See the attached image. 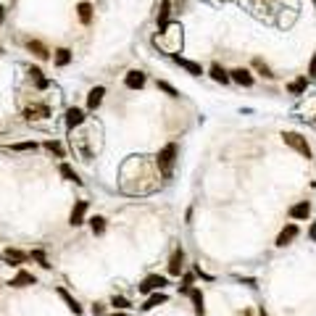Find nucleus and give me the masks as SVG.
Masks as SVG:
<instances>
[{"label":"nucleus","mask_w":316,"mask_h":316,"mask_svg":"<svg viewBox=\"0 0 316 316\" xmlns=\"http://www.w3.org/2000/svg\"><path fill=\"white\" fill-rule=\"evenodd\" d=\"M174 161H177V142H169V145H164L161 150H158V155H155V166H158V171H161L164 179H171Z\"/></svg>","instance_id":"f257e3e1"},{"label":"nucleus","mask_w":316,"mask_h":316,"mask_svg":"<svg viewBox=\"0 0 316 316\" xmlns=\"http://www.w3.org/2000/svg\"><path fill=\"white\" fill-rule=\"evenodd\" d=\"M282 140H284V145H290L295 153H300L303 158H311V145H308V140H306L303 135H298V132H284Z\"/></svg>","instance_id":"f03ea898"},{"label":"nucleus","mask_w":316,"mask_h":316,"mask_svg":"<svg viewBox=\"0 0 316 316\" xmlns=\"http://www.w3.org/2000/svg\"><path fill=\"white\" fill-rule=\"evenodd\" d=\"M166 287V277H161V274H150V277H145L140 282V293H158V290H164Z\"/></svg>","instance_id":"7ed1b4c3"},{"label":"nucleus","mask_w":316,"mask_h":316,"mask_svg":"<svg viewBox=\"0 0 316 316\" xmlns=\"http://www.w3.org/2000/svg\"><path fill=\"white\" fill-rule=\"evenodd\" d=\"M85 214H87V200H76L74 208H71V216H69V224L71 227L85 224Z\"/></svg>","instance_id":"20e7f679"},{"label":"nucleus","mask_w":316,"mask_h":316,"mask_svg":"<svg viewBox=\"0 0 316 316\" xmlns=\"http://www.w3.org/2000/svg\"><path fill=\"white\" fill-rule=\"evenodd\" d=\"M300 234V229H298V224H287L279 234H277V248H284V245H290L295 237Z\"/></svg>","instance_id":"39448f33"},{"label":"nucleus","mask_w":316,"mask_h":316,"mask_svg":"<svg viewBox=\"0 0 316 316\" xmlns=\"http://www.w3.org/2000/svg\"><path fill=\"white\" fill-rule=\"evenodd\" d=\"M182 261H185V250L177 248V250L171 253V258H169V274H171V277H179V274H182V266H185Z\"/></svg>","instance_id":"423d86ee"},{"label":"nucleus","mask_w":316,"mask_h":316,"mask_svg":"<svg viewBox=\"0 0 316 316\" xmlns=\"http://www.w3.org/2000/svg\"><path fill=\"white\" fill-rule=\"evenodd\" d=\"M50 116V108L47 106H29L24 108V119L27 121H40V119H47Z\"/></svg>","instance_id":"0eeeda50"},{"label":"nucleus","mask_w":316,"mask_h":316,"mask_svg":"<svg viewBox=\"0 0 316 316\" xmlns=\"http://www.w3.org/2000/svg\"><path fill=\"white\" fill-rule=\"evenodd\" d=\"M124 85L129 87V90H140L142 85H145V74H142V71H137V69L126 71V76H124Z\"/></svg>","instance_id":"6e6552de"},{"label":"nucleus","mask_w":316,"mask_h":316,"mask_svg":"<svg viewBox=\"0 0 316 316\" xmlns=\"http://www.w3.org/2000/svg\"><path fill=\"white\" fill-rule=\"evenodd\" d=\"M85 124V111L82 108H69L66 111V126L74 129V126H82Z\"/></svg>","instance_id":"1a4fd4ad"},{"label":"nucleus","mask_w":316,"mask_h":316,"mask_svg":"<svg viewBox=\"0 0 316 316\" xmlns=\"http://www.w3.org/2000/svg\"><path fill=\"white\" fill-rule=\"evenodd\" d=\"M27 47H29V50L35 53L40 61H47V58H50V50H47V45L40 42V40H27Z\"/></svg>","instance_id":"9d476101"},{"label":"nucleus","mask_w":316,"mask_h":316,"mask_svg":"<svg viewBox=\"0 0 316 316\" xmlns=\"http://www.w3.org/2000/svg\"><path fill=\"white\" fill-rule=\"evenodd\" d=\"M171 58H174V63H179V66H182L185 71H190L193 76H200V74H203L200 63H195V61H187V58H182V56H171Z\"/></svg>","instance_id":"9b49d317"},{"label":"nucleus","mask_w":316,"mask_h":316,"mask_svg":"<svg viewBox=\"0 0 316 316\" xmlns=\"http://www.w3.org/2000/svg\"><path fill=\"white\" fill-rule=\"evenodd\" d=\"M229 79H232V82H237V85H243V87H250V85H253V76H250L248 69H234V71H229Z\"/></svg>","instance_id":"f8f14e48"},{"label":"nucleus","mask_w":316,"mask_h":316,"mask_svg":"<svg viewBox=\"0 0 316 316\" xmlns=\"http://www.w3.org/2000/svg\"><path fill=\"white\" fill-rule=\"evenodd\" d=\"M103 95H106V87H100V85H98V87H92L90 95H87V108H90V111L98 108V106L103 103Z\"/></svg>","instance_id":"ddd939ff"},{"label":"nucleus","mask_w":316,"mask_h":316,"mask_svg":"<svg viewBox=\"0 0 316 316\" xmlns=\"http://www.w3.org/2000/svg\"><path fill=\"white\" fill-rule=\"evenodd\" d=\"M35 282H37L35 274H29V272H24V269H21V272L11 279V287H29V284H35Z\"/></svg>","instance_id":"4468645a"},{"label":"nucleus","mask_w":316,"mask_h":316,"mask_svg":"<svg viewBox=\"0 0 316 316\" xmlns=\"http://www.w3.org/2000/svg\"><path fill=\"white\" fill-rule=\"evenodd\" d=\"M3 258H6L8 264H13V266H19V264H24V261L29 258V253H24V250H16V248H8V250L3 253Z\"/></svg>","instance_id":"2eb2a0df"},{"label":"nucleus","mask_w":316,"mask_h":316,"mask_svg":"<svg viewBox=\"0 0 316 316\" xmlns=\"http://www.w3.org/2000/svg\"><path fill=\"white\" fill-rule=\"evenodd\" d=\"M308 214H311V203L308 200H300V203L290 205V216L293 219H308Z\"/></svg>","instance_id":"dca6fc26"},{"label":"nucleus","mask_w":316,"mask_h":316,"mask_svg":"<svg viewBox=\"0 0 316 316\" xmlns=\"http://www.w3.org/2000/svg\"><path fill=\"white\" fill-rule=\"evenodd\" d=\"M187 295H190V300H193V306H195V313H198V316H203V313H205V306H203V293H200L198 287H190V290H187Z\"/></svg>","instance_id":"f3484780"},{"label":"nucleus","mask_w":316,"mask_h":316,"mask_svg":"<svg viewBox=\"0 0 316 316\" xmlns=\"http://www.w3.org/2000/svg\"><path fill=\"white\" fill-rule=\"evenodd\" d=\"M169 13H171V3H169V0H164L161 11H158V29H161V32L169 29Z\"/></svg>","instance_id":"a211bd4d"},{"label":"nucleus","mask_w":316,"mask_h":316,"mask_svg":"<svg viewBox=\"0 0 316 316\" xmlns=\"http://www.w3.org/2000/svg\"><path fill=\"white\" fill-rule=\"evenodd\" d=\"M58 295L63 298V303H66V306H69V311H74L76 316H82V313H85V308H82V306H79V303H76V300H74V298H71V295H69L66 290H63V287H58Z\"/></svg>","instance_id":"6ab92c4d"},{"label":"nucleus","mask_w":316,"mask_h":316,"mask_svg":"<svg viewBox=\"0 0 316 316\" xmlns=\"http://www.w3.org/2000/svg\"><path fill=\"white\" fill-rule=\"evenodd\" d=\"M76 16L82 24H90L92 21V3H79L76 6Z\"/></svg>","instance_id":"aec40b11"},{"label":"nucleus","mask_w":316,"mask_h":316,"mask_svg":"<svg viewBox=\"0 0 316 316\" xmlns=\"http://www.w3.org/2000/svg\"><path fill=\"white\" fill-rule=\"evenodd\" d=\"M161 303H166V295L164 293H153L148 300H145V303H142L140 308L142 311H150V308H155V306H161Z\"/></svg>","instance_id":"412c9836"},{"label":"nucleus","mask_w":316,"mask_h":316,"mask_svg":"<svg viewBox=\"0 0 316 316\" xmlns=\"http://www.w3.org/2000/svg\"><path fill=\"white\" fill-rule=\"evenodd\" d=\"M58 171H61V177L66 179V182H74V185H79V182H82V179L76 177V171H74L69 164H61V166H58Z\"/></svg>","instance_id":"4be33fe9"},{"label":"nucleus","mask_w":316,"mask_h":316,"mask_svg":"<svg viewBox=\"0 0 316 316\" xmlns=\"http://www.w3.org/2000/svg\"><path fill=\"white\" fill-rule=\"evenodd\" d=\"M71 63V50L69 47H58L56 50V66H69Z\"/></svg>","instance_id":"5701e85b"},{"label":"nucleus","mask_w":316,"mask_h":316,"mask_svg":"<svg viewBox=\"0 0 316 316\" xmlns=\"http://www.w3.org/2000/svg\"><path fill=\"white\" fill-rule=\"evenodd\" d=\"M211 79H214V82H221V85H227V82H229V74H227L224 69H221L219 63H214V66H211Z\"/></svg>","instance_id":"b1692460"},{"label":"nucleus","mask_w":316,"mask_h":316,"mask_svg":"<svg viewBox=\"0 0 316 316\" xmlns=\"http://www.w3.org/2000/svg\"><path fill=\"white\" fill-rule=\"evenodd\" d=\"M306 87H308V79H306V76H300V79H295V82H290V85H287V90H290L293 95H300Z\"/></svg>","instance_id":"393cba45"},{"label":"nucleus","mask_w":316,"mask_h":316,"mask_svg":"<svg viewBox=\"0 0 316 316\" xmlns=\"http://www.w3.org/2000/svg\"><path fill=\"white\" fill-rule=\"evenodd\" d=\"M90 227H92V234H103L106 232V219L103 216H92L90 219Z\"/></svg>","instance_id":"a878e982"},{"label":"nucleus","mask_w":316,"mask_h":316,"mask_svg":"<svg viewBox=\"0 0 316 316\" xmlns=\"http://www.w3.org/2000/svg\"><path fill=\"white\" fill-rule=\"evenodd\" d=\"M253 66H256V69H258V71H261V74L266 76V79H274V74H272V69H269V66H266V63H264L261 58H253Z\"/></svg>","instance_id":"bb28decb"},{"label":"nucleus","mask_w":316,"mask_h":316,"mask_svg":"<svg viewBox=\"0 0 316 316\" xmlns=\"http://www.w3.org/2000/svg\"><path fill=\"white\" fill-rule=\"evenodd\" d=\"M45 148L50 150V153H56L58 158H63V145L61 142H56V140H50V142H45Z\"/></svg>","instance_id":"cd10ccee"},{"label":"nucleus","mask_w":316,"mask_h":316,"mask_svg":"<svg viewBox=\"0 0 316 316\" xmlns=\"http://www.w3.org/2000/svg\"><path fill=\"white\" fill-rule=\"evenodd\" d=\"M111 306H114V308H129V300L121 298V295H114V298H111Z\"/></svg>","instance_id":"c85d7f7f"},{"label":"nucleus","mask_w":316,"mask_h":316,"mask_svg":"<svg viewBox=\"0 0 316 316\" xmlns=\"http://www.w3.org/2000/svg\"><path fill=\"white\" fill-rule=\"evenodd\" d=\"M158 90H164V92H169L171 95V98H179V90H174L169 82H164V79H161V82H158Z\"/></svg>","instance_id":"c756f323"},{"label":"nucleus","mask_w":316,"mask_h":316,"mask_svg":"<svg viewBox=\"0 0 316 316\" xmlns=\"http://www.w3.org/2000/svg\"><path fill=\"white\" fill-rule=\"evenodd\" d=\"M32 258H37L42 269H50V264H47V258H45V253H42V250H32Z\"/></svg>","instance_id":"7c9ffc66"},{"label":"nucleus","mask_w":316,"mask_h":316,"mask_svg":"<svg viewBox=\"0 0 316 316\" xmlns=\"http://www.w3.org/2000/svg\"><path fill=\"white\" fill-rule=\"evenodd\" d=\"M37 142H19V145H13V150H35Z\"/></svg>","instance_id":"2f4dec72"},{"label":"nucleus","mask_w":316,"mask_h":316,"mask_svg":"<svg viewBox=\"0 0 316 316\" xmlns=\"http://www.w3.org/2000/svg\"><path fill=\"white\" fill-rule=\"evenodd\" d=\"M29 74H32V76H35V79H37V82H42V71H40L37 66H32V69H29Z\"/></svg>","instance_id":"473e14b6"},{"label":"nucleus","mask_w":316,"mask_h":316,"mask_svg":"<svg viewBox=\"0 0 316 316\" xmlns=\"http://www.w3.org/2000/svg\"><path fill=\"white\" fill-rule=\"evenodd\" d=\"M308 74L316 76V53H313V58H311V63H308Z\"/></svg>","instance_id":"72a5a7b5"},{"label":"nucleus","mask_w":316,"mask_h":316,"mask_svg":"<svg viewBox=\"0 0 316 316\" xmlns=\"http://www.w3.org/2000/svg\"><path fill=\"white\" fill-rule=\"evenodd\" d=\"M311 240H316V224L311 227Z\"/></svg>","instance_id":"f704fd0d"},{"label":"nucleus","mask_w":316,"mask_h":316,"mask_svg":"<svg viewBox=\"0 0 316 316\" xmlns=\"http://www.w3.org/2000/svg\"><path fill=\"white\" fill-rule=\"evenodd\" d=\"M3 16H6V8H3V6H0V21H3Z\"/></svg>","instance_id":"c9c22d12"},{"label":"nucleus","mask_w":316,"mask_h":316,"mask_svg":"<svg viewBox=\"0 0 316 316\" xmlns=\"http://www.w3.org/2000/svg\"><path fill=\"white\" fill-rule=\"evenodd\" d=\"M108 316H126V313H121V311H114V313H108Z\"/></svg>","instance_id":"e433bc0d"},{"label":"nucleus","mask_w":316,"mask_h":316,"mask_svg":"<svg viewBox=\"0 0 316 316\" xmlns=\"http://www.w3.org/2000/svg\"><path fill=\"white\" fill-rule=\"evenodd\" d=\"M258 313H261V316H266V311H264V306H261V311H258Z\"/></svg>","instance_id":"4c0bfd02"},{"label":"nucleus","mask_w":316,"mask_h":316,"mask_svg":"<svg viewBox=\"0 0 316 316\" xmlns=\"http://www.w3.org/2000/svg\"><path fill=\"white\" fill-rule=\"evenodd\" d=\"M0 258H3V253H0Z\"/></svg>","instance_id":"58836bf2"},{"label":"nucleus","mask_w":316,"mask_h":316,"mask_svg":"<svg viewBox=\"0 0 316 316\" xmlns=\"http://www.w3.org/2000/svg\"><path fill=\"white\" fill-rule=\"evenodd\" d=\"M313 6H316V0H313Z\"/></svg>","instance_id":"ea45409f"},{"label":"nucleus","mask_w":316,"mask_h":316,"mask_svg":"<svg viewBox=\"0 0 316 316\" xmlns=\"http://www.w3.org/2000/svg\"><path fill=\"white\" fill-rule=\"evenodd\" d=\"M0 284H3V282H0Z\"/></svg>","instance_id":"a19ab883"}]
</instances>
